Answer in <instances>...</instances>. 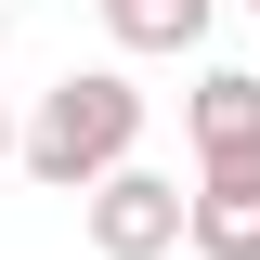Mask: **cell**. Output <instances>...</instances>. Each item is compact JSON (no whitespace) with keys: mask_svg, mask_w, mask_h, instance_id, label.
Returning a JSON list of instances; mask_svg holds the SVG:
<instances>
[{"mask_svg":"<svg viewBox=\"0 0 260 260\" xmlns=\"http://www.w3.org/2000/svg\"><path fill=\"white\" fill-rule=\"evenodd\" d=\"M182 130H195V169L260 156V78H247V65H208V78L182 91Z\"/></svg>","mask_w":260,"mask_h":260,"instance_id":"obj_4","label":"cell"},{"mask_svg":"<svg viewBox=\"0 0 260 260\" xmlns=\"http://www.w3.org/2000/svg\"><path fill=\"white\" fill-rule=\"evenodd\" d=\"M247 13H260V0H247Z\"/></svg>","mask_w":260,"mask_h":260,"instance_id":"obj_7","label":"cell"},{"mask_svg":"<svg viewBox=\"0 0 260 260\" xmlns=\"http://www.w3.org/2000/svg\"><path fill=\"white\" fill-rule=\"evenodd\" d=\"M78 221H91L104 260H169V247H182V182L143 169V156H117L91 195H78Z\"/></svg>","mask_w":260,"mask_h":260,"instance_id":"obj_2","label":"cell"},{"mask_svg":"<svg viewBox=\"0 0 260 260\" xmlns=\"http://www.w3.org/2000/svg\"><path fill=\"white\" fill-rule=\"evenodd\" d=\"M117 52H195L208 39V0H104Z\"/></svg>","mask_w":260,"mask_h":260,"instance_id":"obj_5","label":"cell"},{"mask_svg":"<svg viewBox=\"0 0 260 260\" xmlns=\"http://www.w3.org/2000/svg\"><path fill=\"white\" fill-rule=\"evenodd\" d=\"M182 247H195V260H260V156L195 169V195H182Z\"/></svg>","mask_w":260,"mask_h":260,"instance_id":"obj_3","label":"cell"},{"mask_svg":"<svg viewBox=\"0 0 260 260\" xmlns=\"http://www.w3.org/2000/svg\"><path fill=\"white\" fill-rule=\"evenodd\" d=\"M130 143H143V91H130L117 65H78V78H52L39 117L13 130V169H26L39 195H91Z\"/></svg>","mask_w":260,"mask_h":260,"instance_id":"obj_1","label":"cell"},{"mask_svg":"<svg viewBox=\"0 0 260 260\" xmlns=\"http://www.w3.org/2000/svg\"><path fill=\"white\" fill-rule=\"evenodd\" d=\"M0 169H13V104H0Z\"/></svg>","mask_w":260,"mask_h":260,"instance_id":"obj_6","label":"cell"},{"mask_svg":"<svg viewBox=\"0 0 260 260\" xmlns=\"http://www.w3.org/2000/svg\"><path fill=\"white\" fill-rule=\"evenodd\" d=\"M0 39H13V26H0Z\"/></svg>","mask_w":260,"mask_h":260,"instance_id":"obj_8","label":"cell"}]
</instances>
